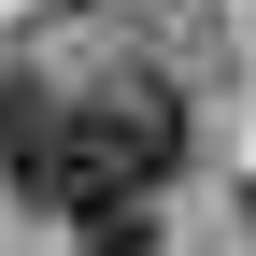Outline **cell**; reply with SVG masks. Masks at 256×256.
Returning <instances> with one entry per match:
<instances>
[{
	"label": "cell",
	"instance_id": "obj_2",
	"mask_svg": "<svg viewBox=\"0 0 256 256\" xmlns=\"http://www.w3.org/2000/svg\"><path fill=\"white\" fill-rule=\"evenodd\" d=\"M72 256H171V200H128V214H86Z\"/></svg>",
	"mask_w": 256,
	"mask_h": 256
},
{
	"label": "cell",
	"instance_id": "obj_3",
	"mask_svg": "<svg viewBox=\"0 0 256 256\" xmlns=\"http://www.w3.org/2000/svg\"><path fill=\"white\" fill-rule=\"evenodd\" d=\"M242 214H256V185H242Z\"/></svg>",
	"mask_w": 256,
	"mask_h": 256
},
{
	"label": "cell",
	"instance_id": "obj_1",
	"mask_svg": "<svg viewBox=\"0 0 256 256\" xmlns=\"http://www.w3.org/2000/svg\"><path fill=\"white\" fill-rule=\"evenodd\" d=\"M171 171H185V86L171 72H114V86H86V100L0 72V185H14L43 228L171 200Z\"/></svg>",
	"mask_w": 256,
	"mask_h": 256
}]
</instances>
